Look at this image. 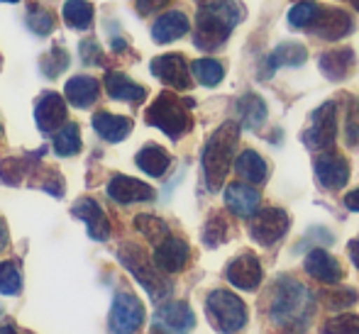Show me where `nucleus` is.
I'll return each mask as SVG.
<instances>
[{"mask_svg": "<svg viewBox=\"0 0 359 334\" xmlns=\"http://www.w3.org/2000/svg\"><path fill=\"white\" fill-rule=\"evenodd\" d=\"M316 312L313 295L303 283L296 278H281L271 293L269 302V317L276 327L286 332H303L308 330Z\"/></svg>", "mask_w": 359, "mask_h": 334, "instance_id": "nucleus-1", "label": "nucleus"}, {"mask_svg": "<svg viewBox=\"0 0 359 334\" xmlns=\"http://www.w3.org/2000/svg\"><path fill=\"white\" fill-rule=\"evenodd\" d=\"M245 10L235 0H210L201 5L196 18V47L203 52H213L230 37L232 27L242 20Z\"/></svg>", "mask_w": 359, "mask_h": 334, "instance_id": "nucleus-2", "label": "nucleus"}, {"mask_svg": "<svg viewBox=\"0 0 359 334\" xmlns=\"http://www.w3.org/2000/svg\"><path fill=\"white\" fill-rule=\"evenodd\" d=\"M237 139H240V127H237L235 123H225L210 134L208 141H205L203 171H205V181H208L210 190H220V186L225 183Z\"/></svg>", "mask_w": 359, "mask_h": 334, "instance_id": "nucleus-3", "label": "nucleus"}, {"mask_svg": "<svg viewBox=\"0 0 359 334\" xmlns=\"http://www.w3.org/2000/svg\"><path fill=\"white\" fill-rule=\"evenodd\" d=\"M189 100H181L174 93H161L147 110V123L151 127H159L171 139H179L191 130Z\"/></svg>", "mask_w": 359, "mask_h": 334, "instance_id": "nucleus-4", "label": "nucleus"}, {"mask_svg": "<svg viewBox=\"0 0 359 334\" xmlns=\"http://www.w3.org/2000/svg\"><path fill=\"white\" fill-rule=\"evenodd\" d=\"M118 256H120V261H123V266L128 268V271L133 273L140 283H142L144 291L149 293L154 300H164V298L171 293V286L164 278V273L156 268L154 261H149V256H147L140 246L125 244Z\"/></svg>", "mask_w": 359, "mask_h": 334, "instance_id": "nucleus-5", "label": "nucleus"}, {"mask_svg": "<svg viewBox=\"0 0 359 334\" xmlns=\"http://www.w3.org/2000/svg\"><path fill=\"white\" fill-rule=\"evenodd\" d=\"M210 325L222 334H232L247 325V307L235 293L230 291H213L205 300Z\"/></svg>", "mask_w": 359, "mask_h": 334, "instance_id": "nucleus-6", "label": "nucleus"}, {"mask_svg": "<svg viewBox=\"0 0 359 334\" xmlns=\"http://www.w3.org/2000/svg\"><path fill=\"white\" fill-rule=\"evenodd\" d=\"M252 217L255 220L250 225V235L262 246H271L274 242H279L291 225L286 210H281V207H264V210H257Z\"/></svg>", "mask_w": 359, "mask_h": 334, "instance_id": "nucleus-7", "label": "nucleus"}, {"mask_svg": "<svg viewBox=\"0 0 359 334\" xmlns=\"http://www.w3.org/2000/svg\"><path fill=\"white\" fill-rule=\"evenodd\" d=\"M337 137V108L335 103H325L311 115V127L303 132V141L311 149H330Z\"/></svg>", "mask_w": 359, "mask_h": 334, "instance_id": "nucleus-8", "label": "nucleus"}, {"mask_svg": "<svg viewBox=\"0 0 359 334\" xmlns=\"http://www.w3.org/2000/svg\"><path fill=\"white\" fill-rule=\"evenodd\" d=\"M144 322V307L133 293H118L110 312V330L113 334H135Z\"/></svg>", "mask_w": 359, "mask_h": 334, "instance_id": "nucleus-9", "label": "nucleus"}, {"mask_svg": "<svg viewBox=\"0 0 359 334\" xmlns=\"http://www.w3.org/2000/svg\"><path fill=\"white\" fill-rule=\"evenodd\" d=\"M308 29H311L316 37L335 42V39L347 37V34L355 29V20H352V15H347L345 10H335V8L323 10L320 8L316 15V20H313V25Z\"/></svg>", "mask_w": 359, "mask_h": 334, "instance_id": "nucleus-10", "label": "nucleus"}, {"mask_svg": "<svg viewBox=\"0 0 359 334\" xmlns=\"http://www.w3.org/2000/svg\"><path fill=\"white\" fill-rule=\"evenodd\" d=\"M151 74L166 83L169 88L176 90H189L191 88V74L189 64L181 54H164V57H156L151 62Z\"/></svg>", "mask_w": 359, "mask_h": 334, "instance_id": "nucleus-11", "label": "nucleus"}, {"mask_svg": "<svg viewBox=\"0 0 359 334\" xmlns=\"http://www.w3.org/2000/svg\"><path fill=\"white\" fill-rule=\"evenodd\" d=\"M316 179L323 188L337 190L350 179V164L345 161V156L335 154V151H325L316 159Z\"/></svg>", "mask_w": 359, "mask_h": 334, "instance_id": "nucleus-12", "label": "nucleus"}, {"mask_svg": "<svg viewBox=\"0 0 359 334\" xmlns=\"http://www.w3.org/2000/svg\"><path fill=\"white\" fill-rule=\"evenodd\" d=\"M154 325L171 334H189L196 325V315L186 302H166L156 310Z\"/></svg>", "mask_w": 359, "mask_h": 334, "instance_id": "nucleus-13", "label": "nucleus"}, {"mask_svg": "<svg viewBox=\"0 0 359 334\" xmlns=\"http://www.w3.org/2000/svg\"><path fill=\"white\" fill-rule=\"evenodd\" d=\"M189 256H191V251L184 239L164 237V239L156 244L154 264L161 273H179V271H184L186 264H189Z\"/></svg>", "mask_w": 359, "mask_h": 334, "instance_id": "nucleus-14", "label": "nucleus"}, {"mask_svg": "<svg viewBox=\"0 0 359 334\" xmlns=\"http://www.w3.org/2000/svg\"><path fill=\"white\" fill-rule=\"evenodd\" d=\"M34 120H37V127L44 134H52L67 123V103L59 93H44L37 103L34 110Z\"/></svg>", "mask_w": 359, "mask_h": 334, "instance_id": "nucleus-15", "label": "nucleus"}, {"mask_svg": "<svg viewBox=\"0 0 359 334\" xmlns=\"http://www.w3.org/2000/svg\"><path fill=\"white\" fill-rule=\"evenodd\" d=\"M227 281L240 291H257L262 283V266L255 254H242L227 266Z\"/></svg>", "mask_w": 359, "mask_h": 334, "instance_id": "nucleus-16", "label": "nucleus"}, {"mask_svg": "<svg viewBox=\"0 0 359 334\" xmlns=\"http://www.w3.org/2000/svg\"><path fill=\"white\" fill-rule=\"evenodd\" d=\"M74 215L81 217V220L86 222L90 239L103 242V239H108V237H110V222H108V217H105L103 207H100L93 198H81L74 205Z\"/></svg>", "mask_w": 359, "mask_h": 334, "instance_id": "nucleus-17", "label": "nucleus"}, {"mask_svg": "<svg viewBox=\"0 0 359 334\" xmlns=\"http://www.w3.org/2000/svg\"><path fill=\"white\" fill-rule=\"evenodd\" d=\"M108 195L120 205H130V202H147L154 198V190L147 183L130 176H115L108 183Z\"/></svg>", "mask_w": 359, "mask_h": 334, "instance_id": "nucleus-18", "label": "nucleus"}, {"mask_svg": "<svg viewBox=\"0 0 359 334\" xmlns=\"http://www.w3.org/2000/svg\"><path fill=\"white\" fill-rule=\"evenodd\" d=\"M306 271L311 273L316 281L327 283V286H335V283L342 281V266L337 264L335 256H330L325 249H313L311 254L306 256Z\"/></svg>", "mask_w": 359, "mask_h": 334, "instance_id": "nucleus-19", "label": "nucleus"}, {"mask_svg": "<svg viewBox=\"0 0 359 334\" xmlns=\"http://www.w3.org/2000/svg\"><path fill=\"white\" fill-rule=\"evenodd\" d=\"M306 59H308V52L303 44H298V42L279 44V47L266 57L264 67H262V78H269V76L281 67H291V69L301 67V64H306Z\"/></svg>", "mask_w": 359, "mask_h": 334, "instance_id": "nucleus-20", "label": "nucleus"}, {"mask_svg": "<svg viewBox=\"0 0 359 334\" xmlns=\"http://www.w3.org/2000/svg\"><path fill=\"white\" fill-rule=\"evenodd\" d=\"M259 190L245 183H232L225 190V205L235 212L237 217H252L259 210Z\"/></svg>", "mask_w": 359, "mask_h": 334, "instance_id": "nucleus-21", "label": "nucleus"}, {"mask_svg": "<svg viewBox=\"0 0 359 334\" xmlns=\"http://www.w3.org/2000/svg\"><path fill=\"white\" fill-rule=\"evenodd\" d=\"M105 90H108L110 98L115 100H125V103H142L147 90L142 88L140 83H135L133 78H128L125 74L120 71H110L105 74V81H103Z\"/></svg>", "mask_w": 359, "mask_h": 334, "instance_id": "nucleus-22", "label": "nucleus"}, {"mask_svg": "<svg viewBox=\"0 0 359 334\" xmlns=\"http://www.w3.org/2000/svg\"><path fill=\"white\" fill-rule=\"evenodd\" d=\"M189 18H186L184 13H179V10H174V13H164L159 20L154 22V27H151V37H154V42L159 44H169L174 42V39H181L186 32H189Z\"/></svg>", "mask_w": 359, "mask_h": 334, "instance_id": "nucleus-23", "label": "nucleus"}, {"mask_svg": "<svg viewBox=\"0 0 359 334\" xmlns=\"http://www.w3.org/2000/svg\"><path fill=\"white\" fill-rule=\"evenodd\" d=\"M64 93H67L69 103L76 105V108H90L100 95V83L90 76H76L67 83Z\"/></svg>", "mask_w": 359, "mask_h": 334, "instance_id": "nucleus-24", "label": "nucleus"}, {"mask_svg": "<svg viewBox=\"0 0 359 334\" xmlns=\"http://www.w3.org/2000/svg\"><path fill=\"white\" fill-rule=\"evenodd\" d=\"M93 127L105 141H123L125 137L133 132V120L120 118V115H110V113H95Z\"/></svg>", "mask_w": 359, "mask_h": 334, "instance_id": "nucleus-25", "label": "nucleus"}, {"mask_svg": "<svg viewBox=\"0 0 359 334\" xmlns=\"http://www.w3.org/2000/svg\"><path fill=\"white\" fill-rule=\"evenodd\" d=\"M355 67V52L352 49H332L320 57V71L325 74V78L330 81H342Z\"/></svg>", "mask_w": 359, "mask_h": 334, "instance_id": "nucleus-26", "label": "nucleus"}, {"mask_svg": "<svg viewBox=\"0 0 359 334\" xmlns=\"http://www.w3.org/2000/svg\"><path fill=\"white\" fill-rule=\"evenodd\" d=\"M235 171L240 179L247 181V183H264L266 176H269V166H266V161L262 159L255 149H247L237 156Z\"/></svg>", "mask_w": 359, "mask_h": 334, "instance_id": "nucleus-27", "label": "nucleus"}, {"mask_svg": "<svg viewBox=\"0 0 359 334\" xmlns=\"http://www.w3.org/2000/svg\"><path fill=\"white\" fill-rule=\"evenodd\" d=\"M237 115H240L242 127L259 130L266 120V103L257 93H245L237 100Z\"/></svg>", "mask_w": 359, "mask_h": 334, "instance_id": "nucleus-28", "label": "nucleus"}, {"mask_svg": "<svg viewBox=\"0 0 359 334\" xmlns=\"http://www.w3.org/2000/svg\"><path fill=\"white\" fill-rule=\"evenodd\" d=\"M171 159L169 154H166L161 146L156 144H147L142 151L137 154V166L144 171V174L154 176V179H159V176L166 174V169H169Z\"/></svg>", "mask_w": 359, "mask_h": 334, "instance_id": "nucleus-29", "label": "nucleus"}, {"mask_svg": "<svg viewBox=\"0 0 359 334\" xmlns=\"http://www.w3.org/2000/svg\"><path fill=\"white\" fill-rule=\"evenodd\" d=\"M64 20L74 29H88L90 22H93V5L88 0H67Z\"/></svg>", "mask_w": 359, "mask_h": 334, "instance_id": "nucleus-30", "label": "nucleus"}, {"mask_svg": "<svg viewBox=\"0 0 359 334\" xmlns=\"http://www.w3.org/2000/svg\"><path fill=\"white\" fill-rule=\"evenodd\" d=\"M191 71H194L196 81H198L201 85H208V88L217 85L222 81V76H225L222 64L215 62V59H198V62L191 64Z\"/></svg>", "mask_w": 359, "mask_h": 334, "instance_id": "nucleus-31", "label": "nucleus"}, {"mask_svg": "<svg viewBox=\"0 0 359 334\" xmlns=\"http://www.w3.org/2000/svg\"><path fill=\"white\" fill-rule=\"evenodd\" d=\"M54 151L59 156H74L81 151V132L79 125H67V127H59L57 137H54Z\"/></svg>", "mask_w": 359, "mask_h": 334, "instance_id": "nucleus-32", "label": "nucleus"}, {"mask_svg": "<svg viewBox=\"0 0 359 334\" xmlns=\"http://www.w3.org/2000/svg\"><path fill=\"white\" fill-rule=\"evenodd\" d=\"M22 288V273L15 261L0 264V295H15Z\"/></svg>", "mask_w": 359, "mask_h": 334, "instance_id": "nucleus-33", "label": "nucleus"}, {"mask_svg": "<svg viewBox=\"0 0 359 334\" xmlns=\"http://www.w3.org/2000/svg\"><path fill=\"white\" fill-rule=\"evenodd\" d=\"M27 27L32 29L34 34H49L54 29V15L49 10H42L39 5H29L27 10V18H25Z\"/></svg>", "mask_w": 359, "mask_h": 334, "instance_id": "nucleus-34", "label": "nucleus"}, {"mask_svg": "<svg viewBox=\"0 0 359 334\" xmlns=\"http://www.w3.org/2000/svg\"><path fill=\"white\" fill-rule=\"evenodd\" d=\"M135 225H137V230L142 232L149 242H154V244H159L164 237H169V227L164 225V222L159 220V217H151V215H140L137 220H135Z\"/></svg>", "mask_w": 359, "mask_h": 334, "instance_id": "nucleus-35", "label": "nucleus"}, {"mask_svg": "<svg viewBox=\"0 0 359 334\" xmlns=\"http://www.w3.org/2000/svg\"><path fill=\"white\" fill-rule=\"evenodd\" d=\"M318 5L313 3V0H303V3H298V5H293L291 10H288V22L293 25V27H311L313 25V20H316V15H318Z\"/></svg>", "mask_w": 359, "mask_h": 334, "instance_id": "nucleus-36", "label": "nucleus"}, {"mask_svg": "<svg viewBox=\"0 0 359 334\" xmlns=\"http://www.w3.org/2000/svg\"><path fill=\"white\" fill-rule=\"evenodd\" d=\"M227 230H230V225H227V220L222 215H213L208 222H205V230H203V242L205 246H220L222 242L227 239Z\"/></svg>", "mask_w": 359, "mask_h": 334, "instance_id": "nucleus-37", "label": "nucleus"}, {"mask_svg": "<svg viewBox=\"0 0 359 334\" xmlns=\"http://www.w3.org/2000/svg\"><path fill=\"white\" fill-rule=\"evenodd\" d=\"M323 300L330 310H345L352 302H357V293L352 288H330L323 293Z\"/></svg>", "mask_w": 359, "mask_h": 334, "instance_id": "nucleus-38", "label": "nucleus"}, {"mask_svg": "<svg viewBox=\"0 0 359 334\" xmlns=\"http://www.w3.org/2000/svg\"><path fill=\"white\" fill-rule=\"evenodd\" d=\"M67 67H69V54H67V49H62V47H54L52 52H47L42 57V71L49 78L59 76Z\"/></svg>", "mask_w": 359, "mask_h": 334, "instance_id": "nucleus-39", "label": "nucleus"}, {"mask_svg": "<svg viewBox=\"0 0 359 334\" xmlns=\"http://www.w3.org/2000/svg\"><path fill=\"white\" fill-rule=\"evenodd\" d=\"M323 334H359V317L340 315L323 325Z\"/></svg>", "mask_w": 359, "mask_h": 334, "instance_id": "nucleus-40", "label": "nucleus"}, {"mask_svg": "<svg viewBox=\"0 0 359 334\" xmlns=\"http://www.w3.org/2000/svg\"><path fill=\"white\" fill-rule=\"evenodd\" d=\"M22 174H25V164L22 159H5L0 161V179L5 181V183L15 186L22 181Z\"/></svg>", "mask_w": 359, "mask_h": 334, "instance_id": "nucleus-41", "label": "nucleus"}, {"mask_svg": "<svg viewBox=\"0 0 359 334\" xmlns=\"http://www.w3.org/2000/svg\"><path fill=\"white\" fill-rule=\"evenodd\" d=\"M347 141L359 146V100H352V108L347 113Z\"/></svg>", "mask_w": 359, "mask_h": 334, "instance_id": "nucleus-42", "label": "nucleus"}, {"mask_svg": "<svg viewBox=\"0 0 359 334\" xmlns=\"http://www.w3.org/2000/svg\"><path fill=\"white\" fill-rule=\"evenodd\" d=\"M79 52H81V59H83L86 64H100V47L95 39H83V42L79 44Z\"/></svg>", "mask_w": 359, "mask_h": 334, "instance_id": "nucleus-43", "label": "nucleus"}, {"mask_svg": "<svg viewBox=\"0 0 359 334\" xmlns=\"http://www.w3.org/2000/svg\"><path fill=\"white\" fill-rule=\"evenodd\" d=\"M169 0H137V10L142 15H151V13H159L161 8H166Z\"/></svg>", "mask_w": 359, "mask_h": 334, "instance_id": "nucleus-44", "label": "nucleus"}, {"mask_svg": "<svg viewBox=\"0 0 359 334\" xmlns=\"http://www.w3.org/2000/svg\"><path fill=\"white\" fill-rule=\"evenodd\" d=\"M345 207H347V210H352V212H359V188L345 195Z\"/></svg>", "mask_w": 359, "mask_h": 334, "instance_id": "nucleus-45", "label": "nucleus"}, {"mask_svg": "<svg viewBox=\"0 0 359 334\" xmlns=\"http://www.w3.org/2000/svg\"><path fill=\"white\" fill-rule=\"evenodd\" d=\"M350 256H352V261H355L357 268H359V239L350 242Z\"/></svg>", "mask_w": 359, "mask_h": 334, "instance_id": "nucleus-46", "label": "nucleus"}, {"mask_svg": "<svg viewBox=\"0 0 359 334\" xmlns=\"http://www.w3.org/2000/svg\"><path fill=\"white\" fill-rule=\"evenodd\" d=\"M5 242H8V235H5V225H3V220H0V249L5 246Z\"/></svg>", "mask_w": 359, "mask_h": 334, "instance_id": "nucleus-47", "label": "nucleus"}, {"mask_svg": "<svg viewBox=\"0 0 359 334\" xmlns=\"http://www.w3.org/2000/svg\"><path fill=\"white\" fill-rule=\"evenodd\" d=\"M0 334H18V332H15V327L5 325V327H3V330H0Z\"/></svg>", "mask_w": 359, "mask_h": 334, "instance_id": "nucleus-48", "label": "nucleus"}, {"mask_svg": "<svg viewBox=\"0 0 359 334\" xmlns=\"http://www.w3.org/2000/svg\"><path fill=\"white\" fill-rule=\"evenodd\" d=\"M352 5H355V10L359 13V0H352Z\"/></svg>", "mask_w": 359, "mask_h": 334, "instance_id": "nucleus-49", "label": "nucleus"}, {"mask_svg": "<svg viewBox=\"0 0 359 334\" xmlns=\"http://www.w3.org/2000/svg\"><path fill=\"white\" fill-rule=\"evenodd\" d=\"M205 3H210V0H198V5H205Z\"/></svg>", "mask_w": 359, "mask_h": 334, "instance_id": "nucleus-50", "label": "nucleus"}, {"mask_svg": "<svg viewBox=\"0 0 359 334\" xmlns=\"http://www.w3.org/2000/svg\"><path fill=\"white\" fill-rule=\"evenodd\" d=\"M5 3H18V0H5Z\"/></svg>", "mask_w": 359, "mask_h": 334, "instance_id": "nucleus-51", "label": "nucleus"}, {"mask_svg": "<svg viewBox=\"0 0 359 334\" xmlns=\"http://www.w3.org/2000/svg\"><path fill=\"white\" fill-rule=\"evenodd\" d=\"M0 134H3V127H0Z\"/></svg>", "mask_w": 359, "mask_h": 334, "instance_id": "nucleus-52", "label": "nucleus"}, {"mask_svg": "<svg viewBox=\"0 0 359 334\" xmlns=\"http://www.w3.org/2000/svg\"><path fill=\"white\" fill-rule=\"evenodd\" d=\"M0 64H3V62H0Z\"/></svg>", "mask_w": 359, "mask_h": 334, "instance_id": "nucleus-53", "label": "nucleus"}]
</instances>
